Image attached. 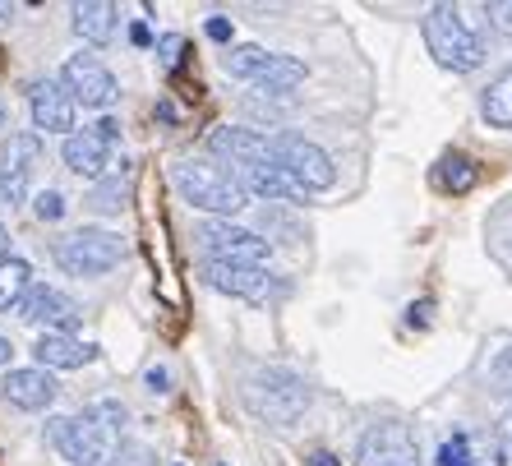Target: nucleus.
<instances>
[{"instance_id": "nucleus-1", "label": "nucleus", "mask_w": 512, "mask_h": 466, "mask_svg": "<svg viewBox=\"0 0 512 466\" xmlns=\"http://www.w3.org/2000/svg\"><path fill=\"white\" fill-rule=\"evenodd\" d=\"M120 425L125 411L116 402H97L84 416H65L51 425V443L70 466H111L120 448Z\"/></svg>"}, {"instance_id": "nucleus-2", "label": "nucleus", "mask_w": 512, "mask_h": 466, "mask_svg": "<svg viewBox=\"0 0 512 466\" xmlns=\"http://www.w3.org/2000/svg\"><path fill=\"white\" fill-rule=\"evenodd\" d=\"M171 185L180 190V199L190 208H203V213L231 217L250 204V190H245V176L231 171L227 162L217 157H185L171 167Z\"/></svg>"}, {"instance_id": "nucleus-3", "label": "nucleus", "mask_w": 512, "mask_h": 466, "mask_svg": "<svg viewBox=\"0 0 512 466\" xmlns=\"http://www.w3.org/2000/svg\"><path fill=\"white\" fill-rule=\"evenodd\" d=\"M310 397H314L310 383L300 379L296 370H286V365L259 370L245 383V407H250L263 425H277V430L296 425V420L310 411Z\"/></svg>"}, {"instance_id": "nucleus-4", "label": "nucleus", "mask_w": 512, "mask_h": 466, "mask_svg": "<svg viewBox=\"0 0 512 466\" xmlns=\"http://www.w3.org/2000/svg\"><path fill=\"white\" fill-rule=\"evenodd\" d=\"M420 33H425L429 56L439 60L443 70H453V74L480 70V60H485V42H480V33L466 28V19L453 10V5H434V10L425 14Z\"/></svg>"}, {"instance_id": "nucleus-5", "label": "nucleus", "mask_w": 512, "mask_h": 466, "mask_svg": "<svg viewBox=\"0 0 512 466\" xmlns=\"http://www.w3.org/2000/svg\"><path fill=\"white\" fill-rule=\"evenodd\" d=\"M125 259V240L111 236L102 227H79L74 236H65L56 245V263L74 277H102Z\"/></svg>"}, {"instance_id": "nucleus-6", "label": "nucleus", "mask_w": 512, "mask_h": 466, "mask_svg": "<svg viewBox=\"0 0 512 466\" xmlns=\"http://www.w3.org/2000/svg\"><path fill=\"white\" fill-rule=\"evenodd\" d=\"M273 144V162L286 171V176H296L305 190H333L337 185V167H333V157L323 153L319 144H310L305 134H273L268 139Z\"/></svg>"}, {"instance_id": "nucleus-7", "label": "nucleus", "mask_w": 512, "mask_h": 466, "mask_svg": "<svg viewBox=\"0 0 512 466\" xmlns=\"http://www.w3.org/2000/svg\"><path fill=\"white\" fill-rule=\"evenodd\" d=\"M199 240H203V250H208V259H217V263H250V268H263L268 254H273V245L263 236L236 227V222H222V217L203 222Z\"/></svg>"}, {"instance_id": "nucleus-8", "label": "nucleus", "mask_w": 512, "mask_h": 466, "mask_svg": "<svg viewBox=\"0 0 512 466\" xmlns=\"http://www.w3.org/2000/svg\"><path fill=\"white\" fill-rule=\"evenodd\" d=\"M360 466H416V439L406 430L402 420H379L370 430L360 434L356 448Z\"/></svg>"}, {"instance_id": "nucleus-9", "label": "nucleus", "mask_w": 512, "mask_h": 466, "mask_svg": "<svg viewBox=\"0 0 512 466\" xmlns=\"http://www.w3.org/2000/svg\"><path fill=\"white\" fill-rule=\"evenodd\" d=\"M60 84L70 88V97L74 102H84V107H111V102H116V74H111L97 56H88V51H79V56L65 60Z\"/></svg>"}, {"instance_id": "nucleus-10", "label": "nucleus", "mask_w": 512, "mask_h": 466, "mask_svg": "<svg viewBox=\"0 0 512 466\" xmlns=\"http://www.w3.org/2000/svg\"><path fill=\"white\" fill-rule=\"evenodd\" d=\"M74 102L70 88L60 84V79H37L33 88H28V111H33V125L42 134H65L70 139L74 134Z\"/></svg>"}, {"instance_id": "nucleus-11", "label": "nucleus", "mask_w": 512, "mask_h": 466, "mask_svg": "<svg viewBox=\"0 0 512 466\" xmlns=\"http://www.w3.org/2000/svg\"><path fill=\"white\" fill-rule=\"evenodd\" d=\"M203 282L217 291H227V296H240V300H254V305H263L268 296H277V282L263 268H250V263H217L208 259L203 263Z\"/></svg>"}, {"instance_id": "nucleus-12", "label": "nucleus", "mask_w": 512, "mask_h": 466, "mask_svg": "<svg viewBox=\"0 0 512 466\" xmlns=\"http://www.w3.org/2000/svg\"><path fill=\"white\" fill-rule=\"evenodd\" d=\"M14 314L24 323L47 328V333H70L74 323H79V305L56 287H28V296L14 305Z\"/></svg>"}, {"instance_id": "nucleus-13", "label": "nucleus", "mask_w": 512, "mask_h": 466, "mask_svg": "<svg viewBox=\"0 0 512 466\" xmlns=\"http://www.w3.org/2000/svg\"><path fill=\"white\" fill-rule=\"evenodd\" d=\"M208 148H213L222 162H231V171H240V176L273 162V144L259 139L254 130H240V125H222V130H213L208 134Z\"/></svg>"}, {"instance_id": "nucleus-14", "label": "nucleus", "mask_w": 512, "mask_h": 466, "mask_svg": "<svg viewBox=\"0 0 512 466\" xmlns=\"http://www.w3.org/2000/svg\"><path fill=\"white\" fill-rule=\"evenodd\" d=\"M0 393H5V402L19 411H47L51 402H56V379H51V370H42V365H33V370H10L5 374V383H0Z\"/></svg>"}, {"instance_id": "nucleus-15", "label": "nucleus", "mask_w": 512, "mask_h": 466, "mask_svg": "<svg viewBox=\"0 0 512 466\" xmlns=\"http://www.w3.org/2000/svg\"><path fill=\"white\" fill-rule=\"evenodd\" d=\"M60 157H65V167H70L74 176L102 180L107 176V162H111V144L97 130H74L70 139H65V148H60Z\"/></svg>"}, {"instance_id": "nucleus-16", "label": "nucleus", "mask_w": 512, "mask_h": 466, "mask_svg": "<svg viewBox=\"0 0 512 466\" xmlns=\"http://www.w3.org/2000/svg\"><path fill=\"white\" fill-rule=\"evenodd\" d=\"M33 356L42 370H84V365L97 360V347H88V342H79L70 333H42Z\"/></svg>"}, {"instance_id": "nucleus-17", "label": "nucleus", "mask_w": 512, "mask_h": 466, "mask_svg": "<svg viewBox=\"0 0 512 466\" xmlns=\"http://www.w3.org/2000/svg\"><path fill=\"white\" fill-rule=\"evenodd\" d=\"M245 190L259 194V199H277V204H305V194H310L296 176H286V171L277 167V162L245 171Z\"/></svg>"}, {"instance_id": "nucleus-18", "label": "nucleus", "mask_w": 512, "mask_h": 466, "mask_svg": "<svg viewBox=\"0 0 512 466\" xmlns=\"http://www.w3.org/2000/svg\"><path fill=\"white\" fill-rule=\"evenodd\" d=\"M70 14H74V33L93 42V47H107L111 33H116V5L111 0H79Z\"/></svg>"}, {"instance_id": "nucleus-19", "label": "nucleus", "mask_w": 512, "mask_h": 466, "mask_svg": "<svg viewBox=\"0 0 512 466\" xmlns=\"http://www.w3.org/2000/svg\"><path fill=\"white\" fill-rule=\"evenodd\" d=\"M476 180H480V167L466 153H443L439 162H434V185H439L443 194H466Z\"/></svg>"}, {"instance_id": "nucleus-20", "label": "nucleus", "mask_w": 512, "mask_h": 466, "mask_svg": "<svg viewBox=\"0 0 512 466\" xmlns=\"http://www.w3.org/2000/svg\"><path fill=\"white\" fill-rule=\"evenodd\" d=\"M300 84H305V65H300L296 56H273L268 70L254 79L259 93H291V88H300Z\"/></svg>"}, {"instance_id": "nucleus-21", "label": "nucleus", "mask_w": 512, "mask_h": 466, "mask_svg": "<svg viewBox=\"0 0 512 466\" xmlns=\"http://www.w3.org/2000/svg\"><path fill=\"white\" fill-rule=\"evenodd\" d=\"M480 111H485L489 125L512 130V70H503L499 79L485 88V97H480Z\"/></svg>"}, {"instance_id": "nucleus-22", "label": "nucleus", "mask_w": 512, "mask_h": 466, "mask_svg": "<svg viewBox=\"0 0 512 466\" xmlns=\"http://www.w3.org/2000/svg\"><path fill=\"white\" fill-rule=\"evenodd\" d=\"M33 287V268L24 259H0V310H14Z\"/></svg>"}, {"instance_id": "nucleus-23", "label": "nucleus", "mask_w": 512, "mask_h": 466, "mask_svg": "<svg viewBox=\"0 0 512 466\" xmlns=\"http://www.w3.org/2000/svg\"><path fill=\"white\" fill-rule=\"evenodd\" d=\"M268 60H273V51H263L259 42H245V47L227 51V70L236 74V79H259V74L268 70Z\"/></svg>"}, {"instance_id": "nucleus-24", "label": "nucleus", "mask_w": 512, "mask_h": 466, "mask_svg": "<svg viewBox=\"0 0 512 466\" xmlns=\"http://www.w3.org/2000/svg\"><path fill=\"white\" fill-rule=\"evenodd\" d=\"M37 153H42L37 134H10V139H5V153H0V167L28 171V167H33V157H37Z\"/></svg>"}, {"instance_id": "nucleus-25", "label": "nucleus", "mask_w": 512, "mask_h": 466, "mask_svg": "<svg viewBox=\"0 0 512 466\" xmlns=\"http://www.w3.org/2000/svg\"><path fill=\"white\" fill-rule=\"evenodd\" d=\"M88 204H93L97 213H120V208H125V180L120 176L97 180L93 194H88Z\"/></svg>"}, {"instance_id": "nucleus-26", "label": "nucleus", "mask_w": 512, "mask_h": 466, "mask_svg": "<svg viewBox=\"0 0 512 466\" xmlns=\"http://www.w3.org/2000/svg\"><path fill=\"white\" fill-rule=\"evenodd\" d=\"M439 466H476L471 439H466V434H453V439H443V448H439Z\"/></svg>"}, {"instance_id": "nucleus-27", "label": "nucleus", "mask_w": 512, "mask_h": 466, "mask_svg": "<svg viewBox=\"0 0 512 466\" xmlns=\"http://www.w3.org/2000/svg\"><path fill=\"white\" fill-rule=\"evenodd\" d=\"M28 194V171L0 167V204H24Z\"/></svg>"}, {"instance_id": "nucleus-28", "label": "nucleus", "mask_w": 512, "mask_h": 466, "mask_svg": "<svg viewBox=\"0 0 512 466\" xmlns=\"http://www.w3.org/2000/svg\"><path fill=\"white\" fill-rule=\"evenodd\" d=\"M485 14H489V24H494V33L512 42V0H494V5H485Z\"/></svg>"}, {"instance_id": "nucleus-29", "label": "nucleus", "mask_w": 512, "mask_h": 466, "mask_svg": "<svg viewBox=\"0 0 512 466\" xmlns=\"http://www.w3.org/2000/svg\"><path fill=\"white\" fill-rule=\"evenodd\" d=\"M33 213L42 217V222H60L65 217V199H60L56 190H47V194H37V204H33Z\"/></svg>"}, {"instance_id": "nucleus-30", "label": "nucleus", "mask_w": 512, "mask_h": 466, "mask_svg": "<svg viewBox=\"0 0 512 466\" xmlns=\"http://www.w3.org/2000/svg\"><path fill=\"white\" fill-rule=\"evenodd\" d=\"M180 51H185V37H162V42H157V56H162L167 70H176L180 65Z\"/></svg>"}, {"instance_id": "nucleus-31", "label": "nucleus", "mask_w": 512, "mask_h": 466, "mask_svg": "<svg viewBox=\"0 0 512 466\" xmlns=\"http://www.w3.org/2000/svg\"><path fill=\"white\" fill-rule=\"evenodd\" d=\"M494 383H499V388H508V393H512V347L503 351L499 360H494Z\"/></svg>"}, {"instance_id": "nucleus-32", "label": "nucleus", "mask_w": 512, "mask_h": 466, "mask_svg": "<svg viewBox=\"0 0 512 466\" xmlns=\"http://www.w3.org/2000/svg\"><path fill=\"white\" fill-rule=\"evenodd\" d=\"M203 33L213 37V42H231V24H227V19H208V28H203Z\"/></svg>"}, {"instance_id": "nucleus-33", "label": "nucleus", "mask_w": 512, "mask_h": 466, "mask_svg": "<svg viewBox=\"0 0 512 466\" xmlns=\"http://www.w3.org/2000/svg\"><path fill=\"white\" fill-rule=\"evenodd\" d=\"M97 134H102L107 144H116V139H120V120H97Z\"/></svg>"}, {"instance_id": "nucleus-34", "label": "nucleus", "mask_w": 512, "mask_h": 466, "mask_svg": "<svg viewBox=\"0 0 512 466\" xmlns=\"http://www.w3.org/2000/svg\"><path fill=\"white\" fill-rule=\"evenodd\" d=\"M148 388H153V393H162V388H167V370H148Z\"/></svg>"}, {"instance_id": "nucleus-35", "label": "nucleus", "mask_w": 512, "mask_h": 466, "mask_svg": "<svg viewBox=\"0 0 512 466\" xmlns=\"http://www.w3.org/2000/svg\"><path fill=\"white\" fill-rule=\"evenodd\" d=\"M130 37H134V42H139V47H148V42H153V33H148V28H143V24H134V28H130Z\"/></svg>"}, {"instance_id": "nucleus-36", "label": "nucleus", "mask_w": 512, "mask_h": 466, "mask_svg": "<svg viewBox=\"0 0 512 466\" xmlns=\"http://www.w3.org/2000/svg\"><path fill=\"white\" fill-rule=\"evenodd\" d=\"M310 466H342L333 453H310Z\"/></svg>"}, {"instance_id": "nucleus-37", "label": "nucleus", "mask_w": 512, "mask_h": 466, "mask_svg": "<svg viewBox=\"0 0 512 466\" xmlns=\"http://www.w3.org/2000/svg\"><path fill=\"white\" fill-rule=\"evenodd\" d=\"M10 356H14V347H10V337H0V365H10Z\"/></svg>"}, {"instance_id": "nucleus-38", "label": "nucleus", "mask_w": 512, "mask_h": 466, "mask_svg": "<svg viewBox=\"0 0 512 466\" xmlns=\"http://www.w3.org/2000/svg\"><path fill=\"white\" fill-rule=\"evenodd\" d=\"M0 259H10V231L0 227Z\"/></svg>"}, {"instance_id": "nucleus-39", "label": "nucleus", "mask_w": 512, "mask_h": 466, "mask_svg": "<svg viewBox=\"0 0 512 466\" xmlns=\"http://www.w3.org/2000/svg\"><path fill=\"white\" fill-rule=\"evenodd\" d=\"M10 14H14V10H10V5H0V24H5V19H10Z\"/></svg>"}, {"instance_id": "nucleus-40", "label": "nucleus", "mask_w": 512, "mask_h": 466, "mask_svg": "<svg viewBox=\"0 0 512 466\" xmlns=\"http://www.w3.org/2000/svg\"><path fill=\"white\" fill-rule=\"evenodd\" d=\"M503 439H508V453H512V425H508V430H503Z\"/></svg>"}, {"instance_id": "nucleus-41", "label": "nucleus", "mask_w": 512, "mask_h": 466, "mask_svg": "<svg viewBox=\"0 0 512 466\" xmlns=\"http://www.w3.org/2000/svg\"><path fill=\"white\" fill-rule=\"evenodd\" d=\"M0 125H5V107H0Z\"/></svg>"}]
</instances>
